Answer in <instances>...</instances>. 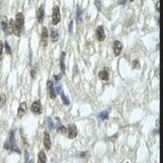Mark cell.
<instances>
[{
	"mask_svg": "<svg viewBox=\"0 0 163 163\" xmlns=\"http://www.w3.org/2000/svg\"><path fill=\"white\" fill-rule=\"evenodd\" d=\"M41 40H42V45L43 46H47L48 44V40H49V33H48V30L46 27H44L42 29V34H41Z\"/></svg>",
	"mask_w": 163,
	"mask_h": 163,
	"instance_id": "obj_6",
	"label": "cell"
},
{
	"mask_svg": "<svg viewBox=\"0 0 163 163\" xmlns=\"http://www.w3.org/2000/svg\"><path fill=\"white\" fill-rule=\"evenodd\" d=\"M44 147H45L46 151H49L51 149V139H50V135L49 133L45 132L44 133Z\"/></svg>",
	"mask_w": 163,
	"mask_h": 163,
	"instance_id": "obj_7",
	"label": "cell"
},
{
	"mask_svg": "<svg viewBox=\"0 0 163 163\" xmlns=\"http://www.w3.org/2000/svg\"><path fill=\"white\" fill-rule=\"evenodd\" d=\"M95 5H96V7H97V9L98 10H101V1L100 0H95Z\"/></svg>",
	"mask_w": 163,
	"mask_h": 163,
	"instance_id": "obj_29",
	"label": "cell"
},
{
	"mask_svg": "<svg viewBox=\"0 0 163 163\" xmlns=\"http://www.w3.org/2000/svg\"><path fill=\"white\" fill-rule=\"evenodd\" d=\"M86 155H87V152H83V153L80 154V156H81V157H85Z\"/></svg>",
	"mask_w": 163,
	"mask_h": 163,
	"instance_id": "obj_33",
	"label": "cell"
},
{
	"mask_svg": "<svg viewBox=\"0 0 163 163\" xmlns=\"http://www.w3.org/2000/svg\"><path fill=\"white\" fill-rule=\"evenodd\" d=\"M31 111L35 114H41V112H42V105H41L40 100H36V101L32 103Z\"/></svg>",
	"mask_w": 163,
	"mask_h": 163,
	"instance_id": "obj_4",
	"label": "cell"
},
{
	"mask_svg": "<svg viewBox=\"0 0 163 163\" xmlns=\"http://www.w3.org/2000/svg\"><path fill=\"white\" fill-rule=\"evenodd\" d=\"M47 122H48V127H49V128L53 129L54 128V124L52 122V119H51V118H47Z\"/></svg>",
	"mask_w": 163,
	"mask_h": 163,
	"instance_id": "obj_26",
	"label": "cell"
},
{
	"mask_svg": "<svg viewBox=\"0 0 163 163\" xmlns=\"http://www.w3.org/2000/svg\"><path fill=\"white\" fill-rule=\"evenodd\" d=\"M31 76L33 79H35V77H36V70L35 69H32V72H31Z\"/></svg>",
	"mask_w": 163,
	"mask_h": 163,
	"instance_id": "obj_32",
	"label": "cell"
},
{
	"mask_svg": "<svg viewBox=\"0 0 163 163\" xmlns=\"http://www.w3.org/2000/svg\"><path fill=\"white\" fill-rule=\"evenodd\" d=\"M72 26H73V21H72L69 23V26H68V31H69V33H72Z\"/></svg>",
	"mask_w": 163,
	"mask_h": 163,
	"instance_id": "obj_30",
	"label": "cell"
},
{
	"mask_svg": "<svg viewBox=\"0 0 163 163\" xmlns=\"http://www.w3.org/2000/svg\"><path fill=\"white\" fill-rule=\"evenodd\" d=\"M0 24H1V28L2 30L4 31V33L6 34V30H7V25H8V21L5 16H2L1 17V21H0Z\"/></svg>",
	"mask_w": 163,
	"mask_h": 163,
	"instance_id": "obj_18",
	"label": "cell"
},
{
	"mask_svg": "<svg viewBox=\"0 0 163 163\" xmlns=\"http://www.w3.org/2000/svg\"><path fill=\"white\" fill-rule=\"evenodd\" d=\"M13 27H14V20H10L7 25V30H6V34L10 35L13 33Z\"/></svg>",
	"mask_w": 163,
	"mask_h": 163,
	"instance_id": "obj_16",
	"label": "cell"
},
{
	"mask_svg": "<svg viewBox=\"0 0 163 163\" xmlns=\"http://www.w3.org/2000/svg\"><path fill=\"white\" fill-rule=\"evenodd\" d=\"M26 111H27V103L26 102H21L20 106H18L17 109V117H23L25 115Z\"/></svg>",
	"mask_w": 163,
	"mask_h": 163,
	"instance_id": "obj_10",
	"label": "cell"
},
{
	"mask_svg": "<svg viewBox=\"0 0 163 163\" xmlns=\"http://www.w3.org/2000/svg\"><path fill=\"white\" fill-rule=\"evenodd\" d=\"M4 149L10 150V151H12V152H16L17 154H21V149L16 145V139H14V132L13 131L10 132L9 137H8V140H7L6 142H5V144H4Z\"/></svg>",
	"mask_w": 163,
	"mask_h": 163,
	"instance_id": "obj_2",
	"label": "cell"
},
{
	"mask_svg": "<svg viewBox=\"0 0 163 163\" xmlns=\"http://www.w3.org/2000/svg\"><path fill=\"white\" fill-rule=\"evenodd\" d=\"M3 45H4V47H5V51H6V53H7V54H12V48H10L8 42H5L4 44H3Z\"/></svg>",
	"mask_w": 163,
	"mask_h": 163,
	"instance_id": "obj_24",
	"label": "cell"
},
{
	"mask_svg": "<svg viewBox=\"0 0 163 163\" xmlns=\"http://www.w3.org/2000/svg\"><path fill=\"white\" fill-rule=\"evenodd\" d=\"M44 16H45V9H44V5H41L39 7L38 12H37V20H38V23H42L44 20Z\"/></svg>",
	"mask_w": 163,
	"mask_h": 163,
	"instance_id": "obj_11",
	"label": "cell"
},
{
	"mask_svg": "<svg viewBox=\"0 0 163 163\" xmlns=\"http://www.w3.org/2000/svg\"><path fill=\"white\" fill-rule=\"evenodd\" d=\"M60 96H61V99H62V102L64 103L65 105H69V100L68 99V97L63 94V92L61 91V93H60Z\"/></svg>",
	"mask_w": 163,
	"mask_h": 163,
	"instance_id": "obj_21",
	"label": "cell"
},
{
	"mask_svg": "<svg viewBox=\"0 0 163 163\" xmlns=\"http://www.w3.org/2000/svg\"><path fill=\"white\" fill-rule=\"evenodd\" d=\"M25 27V16L21 12L16 13V20H14V27H13V34L20 37L24 31Z\"/></svg>",
	"mask_w": 163,
	"mask_h": 163,
	"instance_id": "obj_1",
	"label": "cell"
},
{
	"mask_svg": "<svg viewBox=\"0 0 163 163\" xmlns=\"http://www.w3.org/2000/svg\"><path fill=\"white\" fill-rule=\"evenodd\" d=\"M65 52H62L60 55V69H61V72H65V64H64V58H65Z\"/></svg>",
	"mask_w": 163,
	"mask_h": 163,
	"instance_id": "obj_19",
	"label": "cell"
},
{
	"mask_svg": "<svg viewBox=\"0 0 163 163\" xmlns=\"http://www.w3.org/2000/svg\"><path fill=\"white\" fill-rule=\"evenodd\" d=\"M68 139L70 140L75 139L77 135V128L75 124H70L68 128Z\"/></svg>",
	"mask_w": 163,
	"mask_h": 163,
	"instance_id": "obj_8",
	"label": "cell"
},
{
	"mask_svg": "<svg viewBox=\"0 0 163 163\" xmlns=\"http://www.w3.org/2000/svg\"><path fill=\"white\" fill-rule=\"evenodd\" d=\"M133 68H140V61L138 59H135L134 61H133Z\"/></svg>",
	"mask_w": 163,
	"mask_h": 163,
	"instance_id": "obj_25",
	"label": "cell"
},
{
	"mask_svg": "<svg viewBox=\"0 0 163 163\" xmlns=\"http://www.w3.org/2000/svg\"><path fill=\"white\" fill-rule=\"evenodd\" d=\"M156 9H157V12H159V2H157V4H156Z\"/></svg>",
	"mask_w": 163,
	"mask_h": 163,
	"instance_id": "obj_34",
	"label": "cell"
},
{
	"mask_svg": "<svg viewBox=\"0 0 163 163\" xmlns=\"http://www.w3.org/2000/svg\"><path fill=\"white\" fill-rule=\"evenodd\" d=\"M54 90H55V93L56 94H60L61 91H62V88H61L60 85H57V86L54 88Z\"/></svg>",
	"mask_w": 163,
	"mask_h": 163,
	"instance_id": "obj_27",
	"label": "cell"
},
{
	"mask_svg": "<svg viewBox=\"0 0 163 163\" xmlns=\"http://www.w3.org/2000/svg\"><path fill=\"white\" fill-rule=\"evenodd\" d=\"M47 87H48V90H49V93H50V97H51V99H55V97H56V93H55V90H54L53 82H52V81H48V83H47Z\"/></svg>",
	"mask_w": 163,
	"mask_h": 163,
	"instance_id": "obj_12",
	"label": "cell"
},
{
	"mask_svg": "<svg viewBox=\"0 0 163 163\" xmlns=\"http://www.w3.org/2000/svg\"><path fill=\"white\" fill-rule=\"evenodd\" d=\"M28 163H34V161H33V160H30V161H29Z\"/></svg>",
	"mask_w": 163,
	"mask_h": 163,
	"instance_id": "obj_35",
	"label": "cell"
},
{
	"mask_svg": "<svg viewBox=\"0 0 163 163\" xmlns=\"http://www.w3.org/2000/svg\"><path fill=\"white\" fill-rule=\"evenodd\" d=\"M127 163H128V162H127Z\"/></svg>",
	"mask_w": 163,
	"mask_h": 163,
	"instance_id": "obj_37",
	"label": "cell"
},
{
	"mask_svg": "<svg viewBox=\"0 0 163 163\" xmlns=\"http://www.w3.org/2000/svg\"><path fill=\"white\" fill-rule=\"evenodd\" d=\"M129 1H131V2H133V1H134V0H129Z\"/></svg>",
	"mask_w": 163,
	"mask_h": 163,
	"instance_id": "obj_36",
	"label": "cell"
},
{
	"mask_svg": "<svg viewBox=\"0 0 163 163\" xmlns=\"http://www.w3.org/2000/svg\"><path fill=\"white\" fill-rule=\"evenodd\" d=\"M6 103V96L4 94L0 95V106H3Z\"/></svg>",
	"mask_w": 163,
	"mask_h": 163,
	"instance_id": "obj_22",
	"label": "cell"
},
{
	"mask_svg": "<svg viewBox=\"0 0 163 163\" xmlns=\"http://www.w3.org/2000/svg\"><path fill=\"white\" fill-rule=\"evenodd\" d=\"M99 118L100 119H102V120H105L108 118V111H103V112H101L99 114Z\"/></svg>",
	"mask_w": 163,
	"mask_h": 163,
	"instance_id": "obj_20",
	"label": "cell"
},
{
	"mask_svg": "<svg viewBox=\"0 0 163 163\" xmlns=\"http://www.w3.org/2000/svg\"><path fill=\"white\" fill-rule=\"evenodd\" d=\"M50 39L53 43L57 42L58 39H59L58 31H56V30H52V31H51V34H50Z\"/></svg>",
	"mask_w": 163,
	"mask_h": 163,
	"instance_id": "obj_17",
	"label": "cell"
},
{
	"mask_svg": "<svg viewBox=\"0 0 163 163\" xmlns=\"http://www.w3.org/2000/svg\"><path fill=\"white\" fill-rule=\"evenodd\" d=\"M61 75H56V76H54V79H55V81H56V82H59V81H60L61 80Z\"/></svg>",
	"mask_w": 163,
	"mask_h": 163,
	"instance_id": "obj_31",
	"label": "cell"
},
{
	"mask_svg": "<svg viewBox=\"0 0 163 163\" xmlns=\"http://www.w3.org/2000/svg\"><path fill=\"white\" fill-rule=\"evenodd\" d=\"M99 77H100V80H102V81H108L109 80V72H108V70H107L106 68L102 69L101 72H99Z\"/></svg>",
	"mask_w": 163,
	"mask_h": 163,
	"instance_id": "obj_13",
	"label": "cell"
},
{
	"mask_svg": "<svg viewBox=\"0 0 163 163\" xmlns=\"http://www.w3.org/2000/svg\"><path fill=\"white\" fill-rule=\"evenodd\" d=\"M3 49H4V45H3V43L0 41V60L2 59V53H3Z\"/></svg>",
	"mask_w": 163,
	"mask_h": 163,
	"instance_id": "obj_28",
	"label": "cell"
},
{
	"mask_svg": "<svg viewBox=\"0 0 163 163\" xmlns=\"http://www.w3.org/2000/svg\"><path fill=\"white\" fill-rule=\"evenodd\" d=\"M96 37H97V40L99 42H102V41H104L105 39V31H104V28L102 27V26H99L96 29Z\"/></svg>",
	"mask_w": 163,
	"mask_h": 163,
	"instance_id": "obj_5",
	"label": "cell"
},
{
	"mask_svg": "<svg viewBox=\"0 0 163 163\" xmlns=\"http://www.w3.org/2000/svg\"><path fill=\"white\" fill-rule=\"evenodd\" d=\"M77 24H81L83 21V12H82L80 5L77 6Z\"/></svg>",
	"mask_w": 163,
	"mask_h": 163,
	"instance_id": "obj_15",
	"label": "cell"
},
{
	"mask_svg": "<svg viewBox=\"0 0 163 163\" xmlns=\"http://www.w3.org/2000/svg\"><path fill=\"white\" fill-rule=\"evenodd\" d=\"M61 20L60 16V9H59L58 5H55L53 7V12H52V24L54 26H57L59 24V21Z\"/></svg>",
	"mask_w": 163,
	"mask_h": 163,
	"instance_id": "obj_3",
	"label": "cell"
},
{
	"mask_svg": "<svg viewBox=\"0 0 163 163\" xmlns=\"http://www.w3.org/2000/svg\"><path fill=\"white\" fill-rule=\"evenodd\" d=\"M57 131H58V133H60V134H65V132L68 131V129H66V128L63 127V125L59 124L58 128H57Z\"/></svg>",
	"mask_w": 163,
	"mask_h": 163,
	"instance_id": "obj_23",
	"label": "cell"
},
{
	"mask_svg": "<svg viewBox=\"0 0 163 163\" xmlns=\"http://www.w3.org/2000/svg\"><path fill=\"white\" fill-rule=\"evenodd\" d=\"M46 162H47V157L45 152L41 150L38 154V163H46Z\"/></svg>",
	"mask_w": 163,
	"mask_h": 163,
	"instance_id": "obj_14",
	"label": "cell"
},
{
	"mask_svg": "<svg viewBox=\"0 0 163 163\" xmlns=\"http://www.w3.org/2000/svg\"><path fill=\"white\" fill-rule=\"evenodd\" d=\"M113 51H114V54L118 56V55L120 54V52L122 51V44L120 41L118 40H115L113 43Z\"/></svg>",
	"mask_w": 163,
	"mask_h": 163,
	"instance_id": "obj_9",
	"label": "cell"
}]
</instances>
